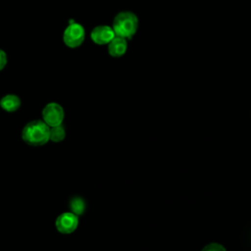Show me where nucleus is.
<instances>
[{"label": "nucleus", "mask_w": 251, "mask_h": 251, "mask_svg": "<svg viewBox=\"0 0 251 251\" xmlns=\"http://www.w3.org/2000/svg\"><path fill=\"white\" fill-rule=\"evenodd\" d=\"M116 36L112 26L101 25L95 26L90 32L91 40L98 45L108 44Z\"/></svg>", "instance_id": "6"}, {"label": "nucleus", "mask_w": 251, "mask_h": 251, "mask_svg": "<svg viewBox=\"0 0 251 251\" xmlns=\"http://www.w3.org/2000/svg\"><path fill=\"white\" fill-rule=\"evenodd\" d=\"M85 38L84 27L78 23L70 24L64 30L63 41L70 48H76L82 44Z\"/></svg>", "instance_id": "3"}, {"label": "nucleus", "mask_w": 251, "mask_h": 251, "mask_svg": "<svg viewBox=\"0 0 251 251\" xmlns=\"http://www.w3.org/2000/svg\"><path fill=\"white\" fill-rule=\"evenodd\" d=\"M65 137H66V131H65V128H64V126L62 125L50 127L49 139L51 141H53V142H60V141L64 140Z\"/></svg>", "instance_id": "10"}, {"label": "nucleus", "mask_w": 251, "mask_h": 251, "mask_svg": "<svg viewBox=\"0 0 251 251\" xmlns=\"http://www.w3.org/2000/svg\"><path fill=\"white\" fill-rule=\"evenodd\" d=\"M127 50V41L121 36H115L108 43V53L111 57L120 58L126 54Z\"/></svg>", "instance_id": "7"}, {"label": "nucleus", "mask_w": 251, "mask_h": 251, "mask_svg": "<svg viewBox=\"0 0 251 251\" xmlns=\"http://www.w3.org/2000/svg\"><path fill=\"white\" fill-rule=\"evenodd\" d=\"M7 61H8L7 54L5 53L4 50L0 49V71H2L6 67Z\"/></svg>", "instance_id": "12"}, {"label": "nucleus", "mask_w": 251, "mask_h": 251, "mask_svg": "<svg viewBox=\"0 0 251 251\" xmlns=\"http://www.w3.org/2000/svg\"><path fill=\"white\" fill-rule=\"evenodd\" d=\"M201 251H226L225 246L222 245L221 243L218 242H210L208 244H206Z\"/></svg>", "instance_id": "11"}, {"label": "nucleus", "mask_w": 251, "mask_h": 251, "mask_svg": "<svg viewBox=\"0 0 251 251\" xmlns=\"http://www.w3.org/2000/svg\"><path fill=\"white\" fill-rule=\"evenodd\" d=\"M78 226V216L72 212H64L60 214L56 221L55 226L60 233L70 234L74 232Z\"/></svg>", "instance_id": "5"}, {"label": "nucleus", "mask_w": 251, "mask_h": 251, "mask_svg": "<svg viewBox=\"0 0 251 251\" xmlns=\"http://www.w3.org/2000/svg\"><path fill=\"white\" fill-rule=\"evenodd\" d=\"M50 126L42 120L28 122L22 130L23 140L30 146H42L50 139Z\"/></svg>", "instance_id": "1"}, {"label": "nucleus", "mask_w": 251, "mask_h": 251, "mask_svg": "<svg viewBox=\"0 0 251 251\" xmlns=\"http://www.w3.org/2000/svg\"><path fill=\"white\" fill-rule=\"evenodd\" d=\"M70 209L71 212L75 214L76 216H80L83 214L85 210V202L81 197L75 196L70 201Z\"/></svg>", "instance_id": "9"}, {"label": "nucleus", "mask_w": 251, "mask_h": 251, "mask_svg": "<svg viewBox=\"0 0 251 251\" xmlns=\"http://www.w3.org/2000/svg\"><path fill=\"white\" fill-rule=\"evenodd\" d=\"M0 107L9 113L16 112L21 107V99L16 94H7L0 99Z\"/></svg>", "instance_id": "8"}, {"label": "nucleus", "mask_w": 251, "mask_h": 251, "mask_svg": "<svg viewBox=\"0 0 251 251\" xmlns=\"http://www.w3.org/2000/svg\"><path fill=\"white\" fill-rule=\"evenodd\" d=\"M112 28L117 36L126 39L131 38L137 31L138 18L134 13L129 11L120 12L113 20Z\"/></svg>", "instance_id": "2"}, {"label": "nucleus", "mask_w": 251, "mask_h": 251, "mask_svg": "<svg viewBox=\"0 0 251 251\" xmlns=\"http://www.w3.org/2000/svg\"><path fill=\"white\" fill-rule=\"evenodd\" d=\"M64 118L65 111L63 107L56 102L46 104L42 110V121L50 127L62 125Z\"/></svg>", "instance_id": "4"}]
</instances>
